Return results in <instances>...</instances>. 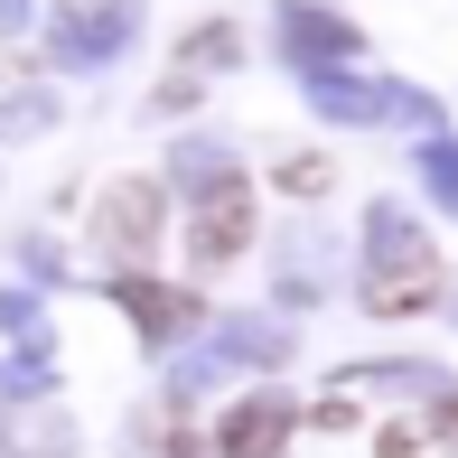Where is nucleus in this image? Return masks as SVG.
Segmentation results:
<instances>
[{"label": "nucleus", "instance_id": "nucleus-6", "mask_svg": "<svg viewBox=\"0 0 458 458\" xmlns=\"http://www.w3.org/2000/svg\"><path fill=\"white\" fill-rule=\"evenodd\" d=\"M384 458H440V449H430L421 430H384Z\"/></svg>", "mask_w": 458, "mask_h": 458}, {"label": "nucleus", "instance_id": "nucleus-3", "mask_svg": "<svg viewBox=\"0 0 458 458\" xmlns=\"http://www.w3.org/2000/svg\"><path fill=\"white\" fill-rule=\"evenodd\" d=\"M430 300H440V262H430V243L403 234V253L374 262V309H384V318H411V309H430Z\"/></svg>", "mask_w": 458, "mask_h": 458}, {"label": "nucleus", "instance_id": "nucleus-2", "mask_svg": "<svg viewBox=\"0 0 458 458\" xmlns=\"http://www.w3.org/2000/svg\"><path fill=\"white\" fill-rule=\"evenodd\" d=\"M243 234H253V197H243V178H216L197 197V225H187V253L216 272V262H234L243 253Z\"/></svg>", "mask_w": 458, "mask_h": 458}, {"label": "nucleus", "instance_id": "nucleus-5", "mask_svg": "<svg viewBox=\"0 0 458 458\" xmlns=\"http://www.w3.org/2000/svg\"><path fill=\"white\" fill-rule=\"evenodd\" d=\"M122 300L140 309V327H150V337H159V327H187V318H197V300H187V290H150V281H122Z\"/></svg>", "mask_w": 458, "mask_h": 458}, {"label": "nucleus", "instance_id": "nucleus-7", "mask_svg": "<svg viewBox=\"0 0 458 458\" xmlns=\"http://www.w3.org/2000/svg\"><path fill=\"white\" fill-rule=\"evenodd\" d=\"M440 430H449V440H458V403H440Z\"/></svg>", "mask_w": 458, "mask_h": 458}, {"label": "nucleus", "instance_id": "nucleus-4", "mask_svg": "<svg viewBox=\"0 0 458 458\" xmlns=\"http://www.w3.org/2000/svg\"><path fill=\"white\" fill-rule=\"evenodd\" d=\"M281 430H290V411H281V403H243L234 421H225V458H272V449H281Z\"/></svg>", "mask_w": 458, "mask_h": 458}, {"label": "nucleus", "instance_id": "nucleus-1", "mask_svg": "<svg viewBox=\"0 0 458 458\" xmlns=\"http://www.w3.org/2000/svg\"><path fill=\"white\" fill-rule=\"evenodd\" d=\"M159 225H169V206H159V187H150V178H113V187L94 197V243H103V253H122V262L150 253Z\"/></svg>", "mask_w": 458, "mask_h": 458}]
</instances>
